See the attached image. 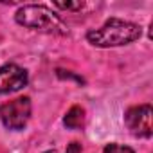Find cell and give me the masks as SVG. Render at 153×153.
Wrapping results in <instances>:
<instances>
[{"label":"cell","instance_id":"30bf717a","mask_svg":"<svg viewBox=\"0 0 153 153\" xmlns=\"http://www.w3.org/2000/svg\"><path fill=\"white\" fill-rule=\"evenodd\" d=\"M43 153H59V151H56V149H49V151H43Z\"/></svg>","mask_w":153,"mask_h":153},{"label":"cell","instance_id":"3957f363","mask_svg":"<svg viewBox=\"0 0 153 153\" xmlns=\"http://www.w3.org/2000/svg\"><path fill=\"white\" fill-rule=\"evenodd\" d=\"M31 99L27 96H22L0 105V121L9 130H24L31 119Z\"/></svg>","mask_w":153,"mask_h":153},{"label":"cell","instance_id":"277c9868","mask_svg":"<svg viewBox=\"0 0 153 153\" xmlns=\"http://www.w3.org/2000/svg\"><path fill=\"white\" fill-rule=\"evenodd\" d=\"M151 115H153V110L149 105H139V106L128 108V112L124 115V123H126L128 130L131 131V135L144 137V139L151 137V133H153Z\"/></svg>","mask_w":153,"mask_h":153},{"label":"cell","instance_id":"5b68a950","mask_svg":"<svg viewBox=\"0 0 153 153\" xmlns=\"http://www.w3.org/2000/svg\"><path fill=\"white\" fill-rule=\"evenodd\" d=\"M29 81V74L25 68L16 63H6L0 67V94H13L22 90Z\"/></svg>","mask_w":153,"mask_h":153},{"label":"cell","instance_id":"ba28073f","mask_svg":"<svg viewBox=\"0 0 153 153\" xmlns=\"http://www.w3.org/2000/svg\"><path fill=\"white\" fill-rule=\"evenodd\" d=\"M85 6V2H54V7L67 9V11H78Z\"/></svg>","mask_w":153,"mask_h":153},{"label":"cell","instance_id":"9c48e42d","mask_svg":"<svg viewBox=\"0 0 153 153\" xmlns=\"http://www.w3.org/2000/svg\"><path fill=\"white\" fill-rule=\"evenodd\" d=\"M81 151V144L79 142H70L67 148V153H79Z\"/></svg>","mask_w":153,"mask_h":153},{"label":"cell","instance_id":"6da1fadb","mask_svg":"<svg viewBox=\"0 0 153 153\" xmlns=\"http://www.w3.org/2000/svg\"><path fill=\"white\" fill-rule=\"evenodd\" d=\"M142 34V27L139 24L121 20V18H110L106 20L99 29H92L87 33L88 43L101 49L110 47H123L135 40H139Z\"/></svg>","mask_w":153,"mask_h":153},{"label":"cell","instance_id":"52a82bcc","mask_svg":"<svg viewBox=\"0 0 153 153\" xmlns=\"http://www.w3.org/2000/svg\"><path fill=\"white\" fill-rule=\"evenodd\" d=\"M103 153H135V151L131 148H128V146L112 142V144H106V148L103 149Z\"/></svg>","mask_w":153,"mask_h":153},{"label":"cell","instance_id":"7a4b0ae2","mask_svg":"<svg viewBox=\"0 0 153 153\" xmlns=\"http://www.w3.org/2000/svg\"><path fill=\"white\" fill-rule=\"evenodd\" d=\"M15 20L18 25L38 31V33H45V34H67L68 29L65 25V22L59 18V15H56L52 9H49L47 6H38V4H27L22 6L16 15Z\"/></svg>","mask_w":153,"mask_h":153},{"label":"cell","instance_id":"8992f818","mask_svg":"<svg viewBox=\"0 0 153 153\" xmlns=\"http://www.w3.org/2000/svg\"><path fill=\"white\" fill-rule=\"evenodd\" d=\"M63 124L67 126V128H70V130H79V128H83V124H85V110L81 108V106H72L67 114H65V117H63Z\"/></svg>","mask_w":153,"mask_h":153}]
</instances>
